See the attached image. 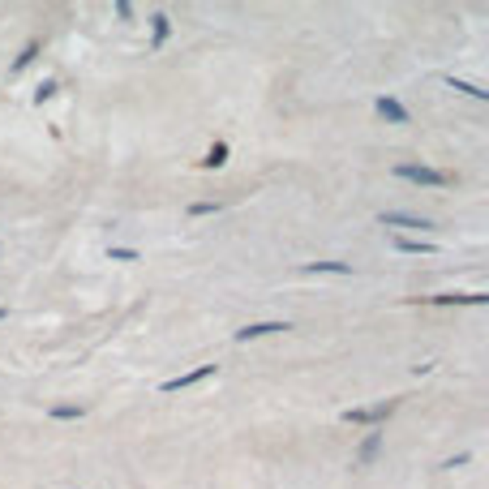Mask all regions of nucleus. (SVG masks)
Here are the masks:
<instances>
[{
	"mask_svg": "<svg viewBox=\"0 0 489 489\" xmlns=\"http://www.w3.org/2000/svg\"><path fill=\"white\" fill-rule=\"evenodd\" d=\"M395 176H404V181H416V185H429V189H447V185L455 181L451 172L425 168V163H395Z\"/></svg>",
	"mask_w": 489,
	"mask_h": 489,
	"instance_id": "f257e3e1",
	"label": "nucleus"
},
{
	"mask_svg": "<svg viewBox=\"0 0 489 489\" xmlns=\"http://www.w3.org/2000/svg\"><path fill=\"white\" fill-rule=\"evenodd\" d=\"M395 408H399L395 399H382V404H373V408H348L344 421H348V425H378V421H387Z\"/></svg>",
	"mask_w": 489,
	"mask_h": 489,
	"instance_id": "f03ea898",
	"label": "nucleus"
},
{
	"mask_svg": "<svg viewBox=\"0 0 489 489\" xmlns=\"http://www.w3.org/2000/svg\"><path fill=\"white\" fill-rule=\"evenodd\" d=\"M373 107H378V116H382V121H391V125H408V121H412V112H408V107H404L399 99H391V95H382Z\"/></svg>",
	"mask_w": 489,
	"mask_h": 489,
	"instance_id": "7ed1b4c3",
	"label": "nucleus"
},
{
	"mask_svg": "<svg viewBox=\"0 0 489 489\" xmlns=\"http://www.w3.org/2000/svg\"><path fill=\"white\" fill-rule=\"evenodd\" d=\"M279 331H292L288 322H249L245 331H236V344H249V339H262V335H279Z\"/></svg>",
	"mask_w": 489,
	"mask_h": 489,
	"instance_id": "20e7f679",
	"label": "nucleus"
},
{
	"mask_svg": "<svg viewBox=\"0 0 489 489\" xmlns=\"http://www.w3.org/2000/svg\"><path fill=\"white\" fill-rule=\"evenodd\" d=\"M215 373V365H198V369H189V373H181V378H168V382H163V391H185V387H193V382H202V378H210Z\"/></svg>",
	"mask_w": 489,
	"mask_h": 489,
	"instance_id": "39448f33",
	"label": "nucleus"
},
{
	"mask_svg": "<svg viewBox=\"0 0 489 489\" xmlns=\"http://www.w3.org/2000/svg\"><path fill=\"white\" fill-rule=\"evenodd\" d=\"M387 228H429V219H421V215H404V210H382L378 215Z\"/></svg>",
	"mask_w": 489,
	"mask_h": 489,
	"instance_id": "423d86ee",
	"label": "nucleus"
},
{
	"mask_svg": "<svg viewBox=\"0 0 489 489\" xmlns=\"http://www.w3.org/2000/svg\"><path fill=\"white\" fill-rule=\"evenodd\" d=\"M378 451H382V433H365V442H361V451H356V468H369L373 459H378Z\"/></svg>",
	"mask_w": 489,
	"mask_h": 489,
	"instance_id": "0eeeda50",
	"label": "nucleus"
},
{
	"mask_svg": "<svg viewBox=\"0 0 489 489\" xmlns=\"http://www.w3.org/2000/svg\"><path fill=\"white\" fill-rule=\"evenodd\" d=\"M305 275H352V266L348 262H309Z\"/></svg>",
	"mask_w": 489,
	"mask_h": 489,
	"instance_id": "6e6552de",
	"label": "nucleus"
},
{
	"mask_svg": "<svg viewBox=\"0 0 489 489\" xmlns=\"http://www.w3.org/2000/svg\"><path fill=\"white\" fill-rule=\"evenodd\" d=\"M202 163H206V168H224V163H228V142H215Z\"/></svg>",
	"mask_w": 489,
	"mask_h": 489,
	"instance_id": "1a4fd4ad",
	"label": "nucleus"
},
{
	"mask_svg": "<svg viewBox=\"0 0 489 489\" xmlns=\"http://www.w3.org/2000/svg\"><path fill=\"white\" fill-rule=\"evenodd\" d=\"M447 86L451 90H464V95H472V99H485L489 90H481V86H472V82H459V78H447Z\"/></svg>",
	"mask_w": 489,
	"mask_h": 489,
	"instance_id": "9d476101",
	"label": "nucleus"
},
{
	"mask_svg": "<svg viewBox=\"0 0 489 489\" xmlns=\"http://www.w3.org/2000/svg\"><path fill=\"white\" fill-rule=\"evenodd\" d=\"M395 249H399V253H433L429 241H395Z\"/></svg>",
	"mask_w": 489,
	"mask_h": 489,
	"instance_id": "9b49d317",
	"label": "nucleus"
},
{
	"mask_svg": "<svg viewBox=\"0 0 489 489\" xmlns=\"http://www.w3.org/2000/svg\"><path fill=\"white\" fill-rule=\"evenodd\" d=\"M52 416H56V421H78L82 408H73V404H56V408H52Z\"/></svg>",
	"mask_w": 489,
	"mask_h": 489,
	"instance_id": "f8f14e48",
	"label": "nucleus"
},
{
	"mask_svg": "<svg viewBox=\"0 0 489 489\" xmlns=\"http://www.w3.org/2000/svg\"><path fill=\"white\" fill-rule=\"evenodd\" d=\"M35 56H39V43H26V47H22V56L13 61V69H26V65H30Z\"/></svg>",
	"mask_w": 489,
	"mask_h": 489,
	"instance_id": "ddd939ff",
	"label": "nucleus"
},
{
	"mask_svg": "<svg viewBox=\"0 0 489 489\" xmlns=\"http://www.w3.org/2000/svg\"><path fill=\"white\" fill-rule=\"evenodd\" d=\"M163 39H168V18H163V13H155V47H159Z\"/></svg>",
	"mask_w": 489,
	"mask_h": 489,
	"instance_id": "4468645a",
	"label": "nucleus"
},
{
	"mask_svg": "<svg viewBox=\"0 0 489 489\" xmlns=\"http://www.w3.org/2000/svg\"><path fill=\"white\" fill-rule=\"evenodd\" d=\"M189 215H219V202H193Z\"/></svg>",
	"mask_w": 489,
	"mask_h": 489,
	"instance_id": "2eb2a0df",
	"label": "nucleus"
},
{
	"mask_svg": "<svg viewBox=\"0 0 489 489\" xmlns=\"http://www.w3.org/2000/svg\"><path fill=\"white\" fill-rule=\"evenodd\" d=\"M112 258H116V262H133V258H138V249H112Z\"/></svg>",
	"mask_w": 489,
	"mask_h": 489,
	"instance_id": "dca6fc26",
	"label": "nucleus"
},
{
	"mask_svg": "<svg viewBox=\"0 0 489 489\" xmlns=\"http://www.w3.org/2000/svg\"><path fill=\"white\" fill-rule=\"evenodd\" d=\"M5 318H9V309H5V305H0V322H5Z\"/></svg>",
	"mask_w": 489,
	"mask_h": 489,
	"instance_id": "f3484780",
	"label": "nucleus"
}]
</instances>
